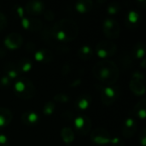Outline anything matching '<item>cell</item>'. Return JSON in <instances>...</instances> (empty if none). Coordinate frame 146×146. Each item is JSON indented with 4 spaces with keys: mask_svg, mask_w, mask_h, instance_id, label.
Instances as JSON below:
<instances>
[{
    "mask_svg": "<svg viewBox=\"0 0 146 146\" xmlns=\"http://www.w3.org/2000/svg\"><path fill=\"white\" fill-rule=\"evenodd\" d=\"M138 125L134 118L127 117L122 126V135L126 139L133 138L137 132Z\"/></svg>",
    "mask_w": 146,
    "mask_h": 146,
    "instance_id": "7c38bea8",
    "label": "cell"
},
{
    "mask_svg": "<svg viewBox=\"0 0 146 146\" xmlns=\"http://www.w3.org/2000/svg\"><path fill=\"white\" fill-rule=\"evenodd\" d=\"M74 127L80 135H87L92 129V121L86 115H80L74 119Z\"/></svg>",
    "mask_w": 146,
    "mask_h": 146,
    "instance_id": "ba28073f",
    "label": "cell"
},
{
    "mask_svg": "<svg viewBox=\"0 0 146 146\" xmlns=\"http://www.w3.org/2000/svg\"><path fill=\"white\" fill-rule=\"evenodd\" d=\"M133 56L132 55V53L129 52H124L120 56V65L121 67V68H123L124 70H127L129 68H131V67L133 64Z\"/></svg>",
    "mask_w": 146,
    "mask_h": 146,
    "instance_id": "ffe728a7",
    "label": "cell"
},
{
    "mask_svg": "<svg viewBox=\"0 0 146 146\" xmlns=\"http://www.w3.org/2000/svg\"><path fill=\"white\" fill-rule=\"evenodd\" d=\"M3 70H4L5 75L7 77H9L11 80L17 79L19 76V74H20L16 64H15L13 62H6L4 64Z\"/></svg>",
    "mask_w": 146,
    "mask_h": 146,
    "instance_id": "ac0fdd59",
    "label": "cell"
},
{
    "mask_svg": "<svg viewBox=\"0 0 146 146\" xmlns=\"http://www.w3.org/2000/svg\"><path fill=\"white\" fill-rule=\"evenodd\" d=\"M62 117L65 121H71V120L74 118V115H73V113H72L70 110H65L64 112H62Z\"/></svg>",
    "mask_w": 146,
    "mask_h": 146,
    "instance_id": "ab89813d",
    "label": "cell"
},
{
    "mask_svg": "<svg viewBox=\"0 0 146 146\" xmlns=\"http://www.w3.org/2000/svg\"><path fill=\"white\" fill-rule=\"evenodd\" d=\"M23 44V38L19 33H10L4 38V45L9 50H17Z\"/></svg>",
    "mask_w": 146,
    "mask_h": 146,
    "instance_id": "9c48e42d",
    "label": "cell"
},
{
    "mask_svg": "<svg viewBox=\"0 0 146 146\" xmlns=\"http://www.w3.org/2000/svg\"><path fill=\"white\" fill-rule=\"evenodd\" d=\"M110 145L112 146H124L125 144H124V141L118 138V137H114L112 138L111 139V142H110Z\"/></svg>",
    "mask_w": 146,
    "mask_h": 146,
    "instance_id": "8d00e7d4",
    "label": "cell"
},
{
    "mask_svg": "<svg viewBox=\"0 0 146 146\" xmlns=\"http://www.w3.org/2000/svg\"><path fill=\"white\" fill-rule=\"evenodd\" d=\"M15 95L23 100L32 99L36 94V88L33 82L26 77H18L14 84Z\"/></svg>",
    "mask_w": 146,
    "mask_h": 146,
    "instance_id": "3957f363",
    "label": "cell"
},
{
    "mask_svg": "<svg viewBox=\"0 0 146 146\" xmlns=\"http://www.w3.org/2000/svg\"><path fill=\"white\" fill-rule=\"evenodd\" d=\"M139 142L142 146H146V129L143 128L139 133Z\"/></svg>",
    "mask_w": 146,
    "mask_h": 146,
    "instance_id": "f35d334b",
    "label": "cell"
},
{
    "mask_svg": "<svg viewBox=\"0 0 146 146\" xmlns=\"http://www.w3.org/2000/svg\"><path fill=\"white\" fill-rule=\"evenodd\" d=\"M34 59L41 63H50L54 59V54L50 49L42 48L35 51Z\"/></svg>",
    "mask_w": 146,
    "mask_h": 146,
    "instance_id": "4fadbf2b",
    "label": "cell"
},
{
    "mask_svg": "<svg viewBox=\"0 0 146 146\" xmlns=\"http://www.w3.org/2000/svg\"><path fill=\"white\" fill-rule=\"evenodd\" d=\"M79 26L71 19L63 18L51 27V33L55 40L68 43L74 41L79 35Z\"/></svg>",
    "mask_w": 146,
    "mask_h": 146,
    "instance_id": "7a4b0ae2",
    "label": "cell"
},
{
    "mask_svg": "<svg viewBox=\"0 0 146 146\" xmlns=\"http://www.w3.org/2000/svg\"><path fill=\"white\" fill-rule=\"evenodd\" d=\"M14 8H15V13L18 15V16L21 17V18H23L24 17V9L21 6H19V5H15Z\"/></svg>",
    "mask_w": 146,
    "mask_h": 146,
    "instance_id": "b9f144b4",
    "label": "cell"
},
{
    "mask_svg": "<svg viewBox=\"0 0 146 146\" xmlns=\"http://www.w3.org/2000/svg\"><path fill=\"white\" fill-rule=\"evenodd\" d=\"M7 23H8L7 17L3 13L0 12V32L5 29V27H7Z\"/></svg>",
    "mask_w": 146,
    "mask_h": 146,
    "instance_id": "836d02e7",
    "label": "cell"
},
{
    "mask_svg": "<svg viewBox=\"0 0 146 146\" xmlns=\"http://www.w3.org/2000/svg\"><path fill=\"white\" fill-rule=\"evenodd\" d=\"M21 26L24 29L32 32H40L44 24L42 21L33 17H23L21 21Z\"/></svg>",
    "mask_w": 146,
    "mask_h": 146,
    "instance_id": "30bf717a",
    "label": "cell"
},
{
    "mask_svg": "<svg viewBox=\"0 0 146 146\" xmlns=\"http://www.w3.org/2000/svg\"><path fill=\"white\" fill-rule=\"evenodd\" d=\"M40 37L41 39L47 44H50L53 40H55L51 33V27L44 25L40 30Z\"/></svg>",
    "mask_w": 146,
    "mask_h": 146,
    "instance_id": "4316f807",
    "label": "cell"
},
{
    "mask_svg": "<svg viewBox=\"0 0 146 146\" xmlns=\"http://www.w3.org/2000/svg\"><path fill=\"white\" fill-rule=\"evenodd\" d=\"M96 54L100 58H107L113 56L116 54L117 46L113 41L110 40H102L98 44H97Z\"/></svg>",
    "mask_w": 146,
    "mask_h": 146,
    "instance_id": "277c9868",
    "label": "cell"
},
{
    "mask_svg": "<svg viewBox=\"0 0 146 146\" xmlns=\"http://www.w3.org/2000/svg\"><path fill=\"white\" fill-rule=\"evenodd\" d=\"M6 50L3 49V48H2V47H0V59H2V58H4L5 56H6Z\"/></svg>",
    "mask_w": 146,
    "mask_h": 146,
    "instance_id": "ee69618b",
    "label": "cell"
},
{
    "mask_svg": "<svg viewBox=\"0 0 146 146\" xmlns=\"http://www.w3.org/2000/svg\"><path fill=\"white\" fill-rule=\"evenodd\" d=\"M70 50L69 47L64 44H61L56 46V51H58L59 53H67Z\"/></svg>",
    "mask_w": 146,
    "mask_h": 146,
    "instance_id": "60d3db41",
    "label": "cell"
},
{
    "mask_svg": "<svg viewBox=\"0 0 146 146\" xmlns=\"http://www.w3.org/2000/svg\"><path fill=\"white\" fill-rule=\"evenodd\" d=\"M81 82H82L81 79H75V80H74L70 83L69 86H71V87H77V86H79L81 84Z\"/></svg>",
    "mask_w": 146,
    "mask_h": 146,
    "instance_id": "7bdbcfd3",
    "label": "cell"
},
{
    "mask_svg": "<svg viewBox=\"0 0 146 146\" xmlns=\"http://www.w3.org/2000/svg\"><path fill=\"white\" fill-rule=\"evenodd\" d=\"M61 138L66 145H69L74 140V133L72 128L65 127L61 131Z\"/></svg>",
    "mask_w": 146,
    "mask_h": 146,
    "instance_id": "cb8c5ba5",
    "label": "cell"
},
{
    "mask_svg": "<svg viewBox=\"0 0 146 146\" xmlns=\"http://www.w3.org/2000/svg\"><path fill=\"white\" fill-rule=\"evenodd\" d=\"M133 115L139 119H145L146 117V99L139 100L133 110Z\"/></svg>",
    "mask_w": 146,
    "mask_h": 146,
    "instance_id": "e0dca14e",
    "label": "cell"
},
{
    "mask_svg": "<svg viewBox=\"0 0 146 146\" xmlns=\"http://www.w3.org/2000/svg\"><path fill=\"white\" fill-rule=\"evenodd\" d=\"M140 21V15L136 10H130L126 16V24L128 27H134Z\"/></svg>",
    "mask_w": 146,
    "mask_h": 146,
    "instance_id": "44dd1931",
    "label": "cell"
},
{
    "mask_svg": "<svg viewBox=\"0 0 146 146\" xmlns=\"http://www.w3.org/2000/svg\"><path fill=\"white\" fill-rule=\"evenodd\" d=\"M112 137L110 133L104 128H96L91 133V140L98 145H105L110 144Z\"/></svg>",
    "mask_w": 146,
    "mask_h": 146,
    "instance_id": "52a82bcc",
    "label": "cell"
},
{
    "mask_svg": "<svg viewBox=\"0 0 146 146\" xmlns=\"http://www.w3.org/2000/svg\"><path fill=\"white\" fill-rule=\"evenodd\" d=\"M121 3H119L117 1L111 2L107 6V12L109 15H116L118 12L121 11Z\"/></svg>",
    "mask_w": 146,
    "mask_h": 146,
    "instance_id": "83f0119b",
    "label": "cell"
},
{
    "mask_svg": "<svg viewBox=\"0 0 146 146\" xmlns=\"http://www.w3.org/2000/svg\"><path fill=\"white\" fill-rule=\"evenodd\" d=\"M21 121L24 125L28 126V127H33L37 125L39 122V115L33 110H28L26 111L22 114L21 115Z\"/></svg>",
    "mask_w": 146,
    "mask_h": 146,
    "instance_id": "5bb4252c",
    "label": "cell"
},
{
    "mask_svg": "<svg viewBox=\"0 0 146 146\" xmlns=\"http://www.w3.org/2000/svg\"><path fill=\"white\" fill-rule=\"evenodd\" d=\"M132 55L133 56V58H137V59H141L144 58L145 55V45L144 42H138L133 48L132 50Z\"/></svg>",
    "mask_w": 146,
    "mask_h": 146,
    "instance_id": "d4e9b609",
    "label": "cell"
},
{
    "mask_svg": "<svg viewBox=\"0 0 146 146\" xmlns=\"http://www.w3.org/2000/svg\"><path fill=\"white\" fill-rule=\"evenodd\" d=\"M77 56L79 58L87 61V60H90L93 56V50L91 46L83 45V46L80 47V49L78 50Z\"/></svg>",
    "mask_w": 146,
    "mask_h": 146,
    "instance_id": "603a6c76",
    "label": "cell"
},
{
    "mask_svg": "<svg viewBox=\"0 0 146 146\" xmlns=\"http://www.w3.org/2000/svg\"><path fill=\"white\" fill-rule=\"evenodd\" d=\"M53 100L60 104H67L69 102L70 97L66 93H58L53 97Z\"/></svg>",
    "mask_w": 146,
    "mask_h": 146,
    "instance_id": "f546056e",
    "label": "cell"
},
{
    "mask_svg": "<svg viewBox=\"0 0 146 146\" xmlns=\"http://www.w3.org/2000/svg\"><path fill=\"white\" fill-rule=\"evenodd\" d=\"M92 74L98 80L105 86H113L119 79L120 69L113 61L103 60L93 66Z\"/></svg>",
    "mask_w": 146,
    "mask_h": 146,
    "instance_id": "6da1fadb",
    "label": "cell"
},
{
    "mask_svg": "<svg viewBox=\"0 0 146 146\" xmlns=\"http://www.w3.org/2000/svg\"><path fill=\"white\" fill-rule=\"evenodd\" d=\"M130 90L137 96H143L145 93V83H142L140 81L131 80L129 83Z\"/></svg>",
    "mask_w": 146,
    "mask_h": 146,
    "instance_id": "7402d4cb",
    "label": "cell"
},
{
    "mask_svg": "<svg viewBox=\"0 0 146 146\" xmlns=\"http://www.w3.org/2000/svg\"><path fill=\"white\" fill-rule=\"evenodd\" d=\"M13 119L12 111L4 107H0V130L9 126Z\"/></svg>",
    "mask_w": 146,
    "mask_h": 146,
    "instance_id": "9a60e30c",
    "label": "cell"
},
{
    "mask_svg": "<svg viewBox=\"0 0 146 146\" xmlns=\"http://www.w3.org/2000/svg\"><path fill=\"white\" fill-rule=\"evenodd\" d=\"M131 80H138V81H140L142 83H145V75L143 73L139 72V71H135L133 72V74H132V79Z\"/></svg>",
    "mask_w": 146,
    "mask_h": 146,
    "instance_id": "4dcf8cb0",
    "label": "cell"
},
{
    "mask_svg": "<svg viewBox=\"0 0 146 146\" xmlns=\"http://www.w3.org/2000/svg\"><path fill=\"white\" fill-rule=\"evenodd\" d=\"M26 12L30 15H40L45 10L44 3L39 0H33L27 3L25 6Z\"/></svg>",
    "mask_w": 146,
    "mask_h": 146,
    "instance_id": "8fae6325",
    "label": "cell"
},
{
    "mask_svg": "<svg viewBox=\"0 0 146 146\" xmlns=\"http://www.w3.org/2000/svg\"><path fill=\"white\" fill-rule=\"evenodd\" d=\"M44 17L48 21H53L55 19V13L51 9H45L44 11Z\"/></svg>",
    "mask_w": 146,
    "mask_h": 146,
    "instance_id": "d6a6232c",
    "label": "cell"
},
{
    "mask_svg": "<svg viewBox=\"0 0 146 146\" xmlns=\"http://www.w3.org/2000/svg\"><path fill=\"white\" fill-rule=\"evenodd\" d=\"M16 66H17V68H18L20 73L21 72V73H27L32 69L33 63H32V61L30 59L23 57L18 61Z\"/></svg>",
    "mask_w": 146,
    "mask_h": 146,
    "instance_id": "484cf974",
    "label": "cell"
},
{
    "mask_svg": "<svg viewBox=\"0 0 146 146\" xmlns=\"http://www.w3.org/2000/svg\"><path fill=\"white\" fill-rule=\"evenodd\" d=\"M100 95L102 103L106 106H110L119 98L120 92L114 86H105L101 88Z\"/></svg>",
    "mask_w": 146,
    "mask_h": 146,
    "instance_id": "8992f818",
    "label": "cell"
},
{
    "mask_svg": "<svg viewBox=\"0 0 146 146\" xmlns=\"http://www.w3.org/2000/svg\"><path fill=\"white\" fill-rule=\"evenodd\" d=\"M71 72V66H70V64H68V63H65L63 66H62V70H61V74H62V76H64V77H66V76H68V74H69V73Z\"/></svg>",
    "mask_w": 146,
    "mask_h": 146,
    "instance_id": "d590c367",
    "label": "cell"
},
{
    "mask_svg": "<svg viewBox=\"0 0 146 146\" xmlns=\"http://www.w3.org/2000/svg\"><path fill=\"white\" fill-rule=\"evenodd\" d=\"M35 48H36L35 44H34L33 42H32V41H29V42L26 43L25 48H24V49H25V50H26L27 52L32 53V52H33V51L35 50Z\"/></svg>",
    "mask_w": 146,
    "mask_h": 146,
    "instance_id": "74e56055",
    "label": "cell"
},
{
    "mask_svg": "<svg viewBox=\"0 0 146 146\" xmlns=\"http://www.w3.org/2000/svg\"><path fill=\"white\" fill-rule=\"evenodd\" d=\"M0 146H10L9 138L2 133H0Z\"/></svg>",
    "mask_w": 146,
    "mask_h": 146,
    "instance_id": "e575fe53",
    "label": "cell"
},
{
    "mask_svg": "<svg viewBox=\"0 0 146 146\" xmlns=\"http://www.w3.org/2000/svg\"><path fill=\"white\" fill-rule=\"evenodd\" d=\"M10 84H11V80L6 75H3L0 78V87L7 88L10 86Z\"/></svg>",
    "mask_w": 146,
    "mask_h": 146,
    "instance_id": "1f68e13d",
    "label": "cell"
},
{
    "mask_svg": "<svg viewBox=\"0 0 146 146\" xmlns=\"http://www.w3.org/2000/svg\"><path fill=\"white\" fill-rule=\"evenodd\" d=\"M55 108H56V104L54 101H48L44 104V107H43V113L45 115H51L53 114V112L55 111Z\"/></svg>",
    "mask_w": 146,
    "mask_h": 146,
    "instance_id": "f1b7e54d",
    "label": "cell"
},
{
    "mask_svg": "<svg viewBox=\"0 0 146 146\" xmlns=\"http://www.w3.org/2000/svg\"><path fill=\"white\" fill-rule=\"evenodd\" d=\"M145 59H143L142 60V62H141V63H140V65H141V67H142V68H145Z\"/></svg>",
    "mask_w": 146,
    "mask_h": 146,
    "instance_id": "f6af8a7d",
    "label": "cell"
},
{
    "mask_svg": "<svg viewBox=\"0 0 146 146\" xmlns=\"http://www.w3.org/2000/svg\"><path fill=\"white\" fill-rule=\"evenodd\" d=\"M92 103V98L89 94L80 95L76 100V107L80 110H86L90 108Z\"/></svg>",
    "mask_w": 146,
    "mask_h": 146,
    "instance_id": "2e32d148",
    "label": "cell"
},
{
    "mask_svg": "<svg viewBox=\"0 0 146 146\" xmlns=\"http://www.w3.org/2000/svg\"><path fill=\"white\" fill-rule=\"evenodd\" d=\"M103 32L109 39H116L121 33V26L115 19L107 18L103 22Z\"/></svg>",
    "mask_w": 146,
    "mask_h": 146,
    "instance_id": "5b68a950",
    "label": "cell"
},
{
    "mask_svg": "<svg viewBox=\"0 0 146 146\" xmlns=\"http://www.w3.org/2000/svg\"><path fill=\"white\" fill-rule=\"evenodd\" d=\"M75 9L80 14L90 12L93 8V2L92 0H81L75 3Z\"/></svg>",
    "mask_w": 146,
    "mask_h": 146,
    "instance_id": "d6986e66",
    "label": "cell"
}]
</instances>
